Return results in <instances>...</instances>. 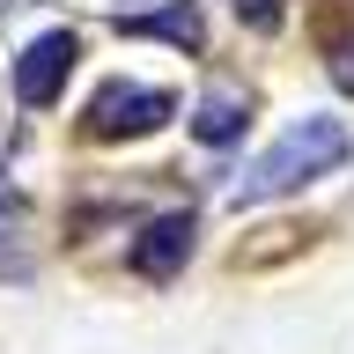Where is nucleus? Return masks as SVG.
Listing matches in <instances>:
<instances>
[{
    "label": "nucleus",
    "instance_id": "nucleus-1",
    "mask_svg": "<svg viewBox=\"0 0 354 354\" xmlns=\"http://www.w3.org/2000/svg\"><path fill=\"white\" fill-rule=\"evenodd\" d=\"M339 162H347V126L339 118H295L259 162H243V177L229 185V207H266V199L295 192L310 177L339 170Z\"/></svg>",
    "mask_w": 354,
    "mask_h": 354
},
{
    "label": "nucleus",
    "instance_id": "nucleus-8",
    "mask_svg": "<svg viewBox=\"0 0 354 354\" xmlns=\"http://www.w3.org/2000/svg\"><path fill=\"white\" fill-rule=\"evenodd\" d=\"M332 82L354 96V37H347V44H332Z\"/></svg>",
    "mask_w": 354,
    "mask_h": 354
},
{
    "label": "nucleus",
    "instance_id": "nucleus-6",
    "mask_svg": "<svg viewBox=\"0 0 354 354\" xmlns=\"http://www.w3.org/2000/svg\"><path fill=\"white\" fill-rule=\"evenodd\" d=\"M192 126H199V140H236V133H243V104H236V96H207Z\"/></svg>",
    "mask_w": 354,
    "mask_h": 354
},
{
    "label": "nucleus",
    "instance_id": "nucleus-7",
    "mask_svg": "<svg viewBox=\"0 0 354 354\" xmlns=\"http://www.w3.org/2000/svg\"><path fill=\"white\" fill-rule=\"evenodd\" d=\"M22 214H8L0 207V281H30V251H22Z\"/></svg>",
    "mask_w": 354,
    "mask_h": 354
},
{
    "label": "nucleus",
    "instance_id": "nucleus-5",
    "mask_svg": "<svg viewBox=\"0 0 354 354\" xmlns=\"http://www.w3.org/2000/svg\"><path fill=\"white\" fill-rule=\"evenodd\" d=\"M118 30L126 37H170V44H199V8L192 0H177V8H162V15H118Z\"/></svg>",
    "mask_w": 354,
    "mask_h": 354
},
{
    "label": "nucleus",
    "instance_id": "nucleus-3",
    "mask_svg": "<svg viewBox=\"0 0 354 354\" xmlns=\"http://www.w3.org/2000/svg\"><path fill=\"white\" fill-rule=\"evenodd\" d=\"M74 59H82L74 30H44V37H30V44H22V59H15V96H22L30 111H44V104L66 88Z\"/></svg>",
    "mask_w": 354,
    "mask_h": 354
},
{
    "label": "nucleus",
    "instance_id": "nucleus-4",
    "mask_svg": "<svg viewBox=\"0 0 354 354\" xmlns=\"http://www.w3.org/2000/svg\"><path fill=\"white\" fill-rule=\"evenodd\" d=\"M185 259H192V214H155L148 236L133 243V266H140V273H155V281H162V273H177Z\"/></svg>",
    "mask_w": 354,
    "mask_h": 354
},
{
    "label": "nucleus",
    "instance_id": "nucleus-2",
    "mask_svg": "<svg viewBox=\"0 0 354 354\" xmlns=\"http://www.w3.org/2000/svg\"><path fill=\"white\" fill-rule=\"evenodd\" d=\"M170 96L162 88H133V82H111L96 88V104H88V133L96 140H126V133H155L162 118H170Z\"/></svg>",
    "mask_w": 354,
    "mask_h": 354
}]
</instances>
